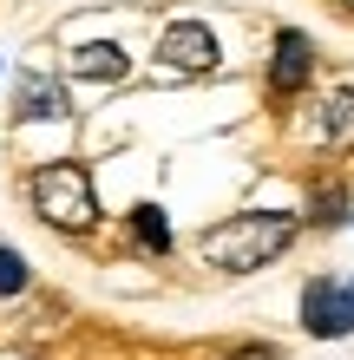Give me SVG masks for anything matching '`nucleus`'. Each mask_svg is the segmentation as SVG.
Masks as SVG:
<instances>
[{
  "instance_id": "1",
  "label": "nucleus",
  "mask_w": 354,
  "mask_h": 360,
  "mask_svg": "<svg viewBox=\"0 0 354 360\" xmlns=\"http://www.w3.org/2000/svg\"><path fill=\"white\" fill-rule=\"evenodd\" d=\"M296 236H302V217H296V210H243V217L203 229L197 249H203V262L223 269V275H256L269 262H282Z\"/></svg>"
},
{
  "instance_id": "2",
  "label": "nucleus",
  "mask_w": 354,
  "mask_h": 360,
  "mask_svg": "<svg viewBox=\"0 0 354 360\" xmlns=\"http://www.w3.org/2000/svg\"><path fill=\"white\" fill-rule=\"evenodd\" d=\"M27 203L39 210L46 229H59V236H86V229H99V190L86 177V164H72V158L39 164V171L27 177Z\"/></svg>"
},
{
  "instance_id": "3",
  "label": "nucleus",
  "mask_w": 354,
  "mask_h": 360,
  "mask_svg": "<svg viewBox=\"0 0 354 360\" xmlns=\"http://www.w3.org/2000/svg\"><path fill=\"white\" fill-rule=\"evenodd\" d=\"M302 334L308 341H348L354 334V288L335 275H315L302 288Z\"/></svg>"
},
{
  "instance_id": "4",
  "label": "nucleus",
  "mask_w": 354,
  "mask_h": 360,
  "mask_svg": "<svg viewBox=\"0 0 354 360\" xmlns=\"http://www.w3.org/2000/svg\"><path fill=\"white\" fill-rule=\"evenodd\" d=\"M308 79H315V39L302 27H282L269 46V98H302Z\"/></svg>"
},
{
  "instance_id": "5",
  "label": "nucleus",
  "mask_w": 354,
  "mask_h": 360,
  "mask_svg": "<svg viewBox=\"0 0 354 360\" xmlns=\"http://www.w3.org/2000/svg\"><path fill=\"white\" fill-rule=\"evenodd\" d=\"M217 33L203 27V20H171L158 39V66L164 72H217Z\"/></svg>"
},
{
  "instance_id": "6",
  "label": "nucleus",
  "mask_w": 354,
  "mask_h": 360,
  "mask_svg": "<svg viewBox=\"0 0 354 360\" xmlns=\"http://www.w3.org/2000/svg\"><path fill=\"white\" fill-rule=\"evenodd\" d=\"M72 105H66V86L59 79H20V92H13V118L20 124H33V118H66Z\"/></svg>"
},
{
  "instance_id": "7",
  "label": "nucleus",
  "mask_w": 354,
  "mask_h": 360,
  "mask_svg": "<svg viewBox=\"0 0 354 360\" xmlns=\"http://www.w3.org/2000/svg\"><path fill=\"white\" fill-rule=\"evenodd\" d=\"M72 72H79V79H99V86H112V79L132 72V53L112 46V39H86V46L72 53Z\"/></svg>"
},
{
  "instance_id": "8",
  "label": "nucleus",
  "mask_w": 354,
  "mask_h": 360,
  "mask_svg": "<svg viewBox=\"0 0 354 360\" xmlns=\"http://www.w3.org/2000/svg\"><path fill=\"white\" fill-rule=\"evenodd\" d=\"M322 144H328V151H348V144H354V86H348V79L322 98Z\"/></svg>"
},
{
  "instance_id": "9",
  "label": "nucleus",
  "mask_w": 354,
  "mask_h": 360,
  "mask_svg": "<svg viewBox=\"0 0 354 360\" xmlns=\"http://www.w3.org/2000/svg\"><path fill=\"white\" fill-rule=\"evenodd\" d=\"M348 210H354V203H348V190H341V184H315V197H308V217H302V223H315V229H341V223H348Z\"/></svg>"
},
{
  "instance_id": "10",
  "label": "nucleus",
  "mask_w": 354,
  "mask_h": 360,
  "mask_svg": "<svg viewBox=\"0 0 354 360\" xmlns=\"http://www.w3.org/2000/svg\"><path fill=\"white\" fill-rule=\"evenodd\" d=\"M132 236L151 249V256H171V223H164L158 203H138V210H132Z\"/></svg>"
},
{
  "instance_id": "11",
  "label": "nucleus",
  "mask_w": 354,
  "mask_h": 360,
  "mask_svg": "<svg viewBox=\"0 0 354 360\" xmlns=\"http://www.w3.org/2000/svg\"><path fill=\"white\" fill-rule=\"evenodd\" d=\"M27 282H33V269H27V256H20V249H7V243H0V302H13V295H27Z\"/></svg>"
},
{
  "instance_id": "12",
  "label": "nucleus",
  "mask_w": 354,
  "mask_h": 360,
  "mask_svg": "<svg viewBox=\"0 0 354 360\" xmlns=\"http://www.w3.org/2000/svg\"><path fill=\"white\" fill-rule=\"evenodd\" d=\"M223 360H282L276 347H256V341H249V347H236V354H223Z\"/></svg>"
},
{
  "instance_id": "13",
  "label": "nucleus",
  "mask_w": 354,
  "mask_h": 360,
  "mask_svg": "<svg viewBox=\"0 0 354 360\" xmlns=\"http://www.w3.org/2000/svg\"><path fill=\"white\" fill-rule=\"evenodd\" d=\"M341 13H354V0H341Z\"/></svg>"
},
{
  "instance_id": "14",
  "label": "nucleus",
  "mask_w": 354,
  "mask_h": 360,
  "mask_svg": "<svg viewBox=\"0 0 354 360\" xmlns=\"http://www.w3.org/2000/svg\"><path fill=\"white\" fill-rule=\"evenodd\" d=\"M348 288H354V282H348Z\"/></svg>"
}]
</instances>
